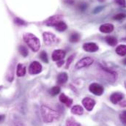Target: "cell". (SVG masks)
I'll return each mask as SVG.
<instances>
[{"instance_id": "obj_1", "label": "cell", "mask_w": 126, "mask_h": 126, "mask_svg": "<svg viewBox=\"0 0 126 126\" xmlns=\"http://www.w3.org/2000/svg\"><path fill=\"white\" fill-rule=\"evenodd\" d=\"M40 110H41V115H42L43 120L46 123H52L54 120L59 118L58 112L51 109L47 106L42 105Z\"/></svg>"}, {"instance_id": "obj_2", "label": "cell", "mask_w": 126, "mask_h": 126, "mask_svg": "<svg viewBox=\"0 0 126 126\" xmlns=\"http://www.w3.org/2000/svg\"><path fill=\"white\" fill-rule=\"evenodd\" d=\"M23 39L26 44L34 52L39 51L40 48V41L35 35L32 33H25L23 35Z\"/></svg>"}, {"instance_id": "obj_3", "label": "cell", "mask_w": 126, "mask_h": 126, "mask_svg": "<svg viewBox=\"0 0 126 126\" xmlns=\"http://www.w3.org/2000/svg\"><path fill=\"white\" fill-rule=\"evenodd\" d=\"M43 41L44 43L48 46H54L55 44H57L58 43V38L51 32H44L43 34Z\"/></svg>"}, {"instance_id": "obj_4", "label": "cell", "mask_w": 126, "mask_h": 126, "mask_svg": "<svg viewBox=\"0 0 126 126\" xmlns=\"http://www.w3.org/2000/svg\"><path fill=\"white\" fill-rule=\"evenodd\" d=\"M94 63V60L92 57H84L83 59H81V60H79L76 64V69H81L83 67H87L90 66L91 64H93Z\"/></svg>"}, {"instance_id": "obj_5", "label": "cell", "mask_w": 126, "mask_h": 126, "mask_svg": "<svg viewBox=\"0 0 126 126\" xmlns=\"http://www.w3.org/2000/svg\"><path fill=\"white\" fill-rule=\"evenodd\" d=\"M89 90L93 93V94L100 96L102 95L104 92V88L102 85L97 84V83H93L90 85L89 87Z\"/></svg>"}, {"instance_id": "obj_6", "label": "cell", "mask_w": 126, "mask_h": 126, "mask_svg": "<svg viewBox=\"0 0 126 126\" xmlns=\"http://www.w3.org/2000/svg\"><path fill=\"white\" fill-rule=\"evenodd\" d=\"M63 19V16L61 15H56V16H53L50 18H48L46 21H45V24L46 26H49V27H53L55 26L56 24H57L60 21H61Z\"/></svg>"}, {"instance_id": "obj_7", "label": "cell", "mask_w": 126, "mask_h": 126, "mask_svg": "<svg viewBox=\"0 0 126 126\" xmlns=\"http://www.w3.org/2000/svg\"><path fill=\"white\" fill-rule=\"evenodd\" d=\"M42 65L38 63V62H33L31 63L29 67V73L32 75L38 74L42 71Z\"/></svg>"}, {"instance_id": "obj_8", "label": "cell", "mask_w": 126, "mask_h": 126, "mask_svg": "<svg viewBox=\"0 0 126 126\" xmlns=\"http://www.w3.org/2000/svg\"><path fill=\"white\" fill-rule=\"evenodd\" d=\"M82 104H83L84 107L88 111H90L94 109V106H95V101H94V100L90 98V97H84L82 100Z\"/></svg>"}, {"instance_id": "obj_9", "label": "cell", "mask_w": 126, "mask_h": 126, "mask_svg": "<svg viewBox=\"0 0 126 126\" xmlns=\"http://www.w3.org/2000/svg\"><path fill=\"white\" fill-rule=\"evenodd\" d=\"M83 49L87 52H95L99 49V47L94 43H87L83 45Z\"/></svg>"}, {"instance_id": "obj_10", "label": "cell", "mask_w": 126, "mask_h": 126, "mask_svg": "<svg viewBox=\"0 0 126 126\" xmlns=\"http://www.w3.org/2000/svg\"><path fill=\"white\" fill-rule=\"evenodd\" d=\"M65 51H63L62 49H57V50H55L53 54H52V60L54 61H59V60H63L64 57H65Z\"/></svg>"}, {"instance_id": "obj_11", "label": "cell", "mask_w": 126, "mask_h": 126, "mask_svg": "<svg viewBox=\"0 0 126 126\" xmlns=\"http://www.w3.org/2000/svg\"><path fill=\"white\" fill-rule=\"evenodd\" d=\"M124 95L120 93H114L110 96V100L114 104H117L123 100Z\"/></svg>"}, {"instance_id": "obj_12", "label": "cell", "mask_w": 126, "mask_h": 126, "mask_svg": "<svg viewBox=\"0 0 126 126\" xmlns=\"http://www.w3.org/2000/svg\"><path fill=\"white\" fill-rule=\"evenodd\" d=\"M114 29V27L113 24H102L99 30L100 31L103 33H111V32H113Z\"/></svg>"}, {"instance_id": "obj_13", "label": "cell", "mask_w": 126, "mask_h": 126, "mask_svg": "<svg viewBox=\"0 0 126 126\" xmlns=\"http://www.w3.org/2000/svg\"><path fill=\"white\" fill-rule=\"evenodd\" d=\"M60 101L62 103H64V104H65L67 107H70V106H71V105L73 104V100L70 98V97H67L66 94H61L60 95Z\"/></svg>"}, {"instance_id": "obj_14", "label": "cell", "mask_w": 126, "mask_h": 126, "mask_svg": "<svg viewBox=\"0 0 126 126\" xmlns=\"http://www.w3.org/2000/svg\"><path fill=\"white\" fill-rule=\"evenodd\" d=\"M68 79V76L66 73L63 72L60 73L58 76H57V83L60 85H63L64 84H65L67 82Z\"/></svg>"}, {"instance_id": "obj_15", "label": "cell", "mask_w": 126, "mask_h": 126, "mask_svg": "<svg viewBox=\"0 0 126 126\" xmlns=\"http://www.w3.org/2000/svg\"><path fill=\"white\" fill-rule=\"evenodd\" d=\"M71 113L75 115H82L84 113V109L79 105L73 106L71 109Z\"/></svg>"}, {"instance_id": "obj_16", "label": "cell", "mask_w": 126, "mask_h": 126, "mask_svg": "<svg viewBox=\"0 0 126 126\" xmlns=\"http://www.w3.org/2000/svg\"><path fill=\"white\" fill-rule=\"evenodd\" d=\"M17 76L18 77L24 76L26 74V67L22 64H18L17 66Z\"/></svg>"}, {"instance_id": "obj_17", "label": "cell", "mask_w": 126, "mask_h": 126, "mask_svg": "<svg viewBox=\"0 0 126 126\" xmlns=\"http://www.w3.org/2000/svg\"><path fill=\"white\" fill-rule=\"evenodd\" d=\"M105 40H106V42L107 43V44L111 46H115L117 44V38L113 36H106L105 37Z\"/></svg>"}, {"instance_id": "obj_18", "label": "cell", "mask_w": 126, "mask_h": 126, "mask_svg": "<svg viewBox=\"0 0 126 126\" xmlns=\"http://www.w3.org/2000/svg\"><path fill=\"white\" fill-rule=\"evenodd\" d=\"M116 53L120 56H126V45L118 46L116 48Z\"/></svg>"}, {"instance_id": "obj_19", "label": "cell", "mask_w": 126, "mask_h": 126, "mask_svg": "<svg viewBox=\"0 0 126 126\" xmlns=\"http://www.w3.org/2000/svg\"><path fill=\"white\" fill-rule=\"evenodd\" d=\"M54 27H55L56 30L59 32L65 31V30H67V24H65L64 21H60V22H59L57 24H56Z\"/></svg>"}, {"instance_id": "obj_20", "label": "cell", "mask_w": 126, "mask_h": 126, "mask_svg": "<svg viewBox=\"0 0 126 126\" xmlns=\"http://www.w3.org/2000/svg\"><path fill=\"white\" fill-rule=\"evenodd\" d=\"M60 87H58V86H55V87H51L49 90H48V93L51 94V96H56L60 93Z\"/></svg>"}, {"instance_id": "obj_21", "label": "cell", "mask_w": 126, "mask_h": 126, "mask_svg": "<svg viewBox=\"0 0 126 126\" xmlns=\"http://www.w3.org/2000/svg\"><path fill=\"white\" fill-rule=\"evenodd\" d=\"M80 40V34L78 33H72L69 37V40L71 43H77Z\"/></svg>"}, {"instance_id": "obj_22", "label": "cell", "mask_w": 126, "mask_h": 126, "mask_svg": "<svg viewBox=\"0 0 126 126\" xmlns=\"http://www.w3.org/2000/svg\"><path fill=\"white\" fill-rule=\"evenodd\" d=\"M18 51H19V53H20L24 57H27L28 54H29L28 49H27V47H25L24 46H20L18 47Z\"/></svg>"}, {"instance_id": "obj_23", "label": "cell", "mask_w": 126, "mask_h": 126, "mask_svg": "<svg viewBox=\"0 0 126 126\" xmlns=\"http://www.w3.org/2000/svg\"><path fill=\"white\" fill-rule=\"evenodd\" d=\"M66 126H81L80 123H77L73 118H69L66 121Z\"/></svg>"}, {"instance_id": "obj_24", "label": "cell", "mask_w": 126, "mask_h": 126, "mask_svg": "<svg viewBox=\"0 0 126 126\" xmlns=\"http://www.w3.org/2000/svg\"><path fill=\"white\" fill-rule=\"evenodd\" d=\"M40 59L45 63H48V55L46 51H43L40 54Z\"/></svg>"}, {"instance_id": "obj_25", "label": "cell", "mask_w": 126, "mask_h": 126, "mask_svg": "<svg viewBox=\"0 0 126 126\" xmlns=\"http://www.w3.org/2000/svg\"><path fill=\"white\" fill-rule=\"evenodd\" d=\"M126 18V13H118L117 15H115L114 16V20H117V21H121V20H123L124 18Z\"/></svg>"}, {"instance_id": "obj_26", "label": "cell", "mask_w": 126, "mask_h": 126, "mask_svg": "<svg viewBox=\"0 0 126 126\" xmlns=\"http://www.w3.org/2000/svg\"><path fill=\"white\" fill-rule=\"evenodd\" d=\"M74 57H75V55H74V54H72V55L70 56V57H68V59L67 60L66 65H65V68H66V69H67V68L70 66L71 63H73V60H74Z\"/></svg>"}, {"instance_id": "obj_27", "label": "cell", "mask_w": 126, "mask_h": 126, "mask_svg": "<svg viewBox=\"0 0 126 126\" xmlns=\"http://www.w3.org/2000/svg\"><path fill=\"white\" fill-rule=\"evenodd\" d=\"M120 120L123 123L126 124V111H123L120 113Z\"/></svg>"}, {"instance_id": "obj_28", "label": "cell", "mask_w": 126, "mask_h": 126, "mask_svg": "<svg viewBox=\"0 0 126 126\" xmlns=\"http://www.w3.org/2000/svg\"><path fill=\"white\" fill-rule=\"evenodd\" d=\"M15 23H16V24H18V25H21V26L27 25V23H26L24 21L21 20V18H15Z\"/></svg>"}, {"instance_id": "obj_29", "label": "cell", "mask_w": 126, "mask_h": 126, "mask_svg": "<svg viewBox=\"0 0 126 126\" xmlns=\"http://www.w3.org/2000/svg\"><path fill=\"white\" fill-rule=\"evenodd\" d=\"M115 3H117L118 5L122 6V7H126V0H114Z\"/></svg>"}, {"instance_id": "obj_30", "label": "cell", "mask_w": 126, "mask_h": 126, "mask_svg": "<svg viewBox=\"0 0 126 126\" xmlns=\"http://www.w3.org/2000/svg\"><path fill=\"white\" fill-rule=\"evenodd\" d=\"M87 8V4L86 3H81L79 5V9L81 11H84Z\"/></svg>"}, {"instance_id": "obj_31", "label": "cell", "mask_w": 126, "mask_h": 126, "mask_svg": "<svg viewBox=\"0 0 126 126\" xmlns=\"http://www.w3.org/2000/svg\"><path fill=\"white\" fill-rule=\"evenodd\" d=\"M64 3L66 4H69V5H72L74 4L75 1L74 0H63Z\"/></svg>"}, {"instance_id": "obj_32", "label": "cell", "mask_w": 126, "mask_h": 126, "mask_svg": "<svg viewBox=\"0 0 126 126\" xmlns=\"http://www.w3.org/2000/svg\"><path fill=\"white\" fill-rule=\"evenodd\" d=\"M103 7H96L95 9L94 10V13H98V12H100L101 10H102V9H103Z\"/></svg>"}, {"instance_id": "obj_33", "label": "cell", "mask_w": 126, "mask_h": 126, "mask_svg": "<svg viewBox=\"0 0 126 126\" xmlns=\"http://www.w3.org/2000/svg\"><path fill=\"white\" fill-rule=\"evenodd\" d=\"M64 60H59V61H57V66L58 67H61L62 65H63V64H64Z\"/></svg>"}, {"instance_id": "obj_34", "label": "cell", "mask_w": 126, "mask_h": 126, "mask_svg": "<svg viewBox=\"0 0 126 126\" xmlns=\"http://www.w3.org/2000/svg\"><path fill=\"white\" fill-rule=\"evenodd\" d=\"M120 105L122 107H126V100H122L120 102Z\"/></svg>"}, {"instance_id": "obj_35", "label": "cell", "mask_w": 126, "mask_h": 126, "mask_svg": "<svg viewBox=\"0 0 126 126\" xmlns=\"http://www.w3.org/2000/svg\"><path fill=\"white\" fill-rule=\"evenodd\" d=\"M4 119V115H0V122L2 121Z\"/></svg>"}, {"instance_id": "obj_36", "label": "cell", "mask_w": 126, "mask_h": 126, "mask_svg": "<svg viewBox=\"0 0 126 126\" xmlns=\"http://www.w3.org/2000/svg\"><path fill=\"white\" fill-rule=\"evenodd\" d=\"M123 64H126V57L125 58V59H124V60H123Z\"/></svg>"}, {"instance_id": "obj_37", "label": "cell", "mask_w": 126, "mask_h": 126, "mask_svg": "<svg viewBox=\"0 0 126 126\" xmlns=\"http://www.w3.org/2000/svg\"><path fill=\"white\" fill-rule=\"evenodd\" d=\"M99 1H100V2H103V1H105L106 0H98Z\"/></svg>"}, {"instance_id": "obj_38", "label": "cell", "mask_w": 126, "mask_h": 126, "mask_svg": "<svg viewBox=\"0 0 126 126\" xmlns=\"http://www.w3.org/2000/svg\"><path fill=\"white\" fill-rule=\"evenodd\" d=\"M125 85H126V81L125 82Z\"/></svg>"}]
</instances>
